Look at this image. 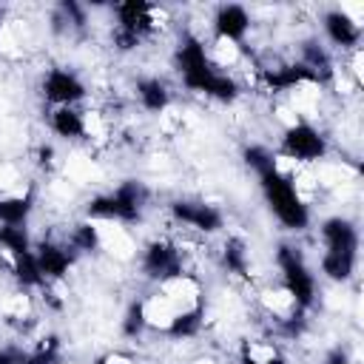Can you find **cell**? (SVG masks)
<instances>
[{"mask_svg":"<svg viewBox=\"0 0 364 364\" xmlns=\"http://www.w3.org/2000/svg\"><path fill=\"white\" fill-rule=\"evenodd\" d=\"M148 202V191L139 179H122L114 191L97 193L85 205V219L91 222H111V225H134L142 219Z\"/></svg>","mask_w":364,"mask_h":364,"instance_id":"obj_1","label":"cell"},{"mask_svg":"<svg viewBox=\"0 0 364 364\" xmlns=\"http://www.w3.org/2000/svg\"><path fill=\"white\" fill-rule=\"evenodd\" d=\"M259 188L262 196L270 208V213L276 216V222L290 230V233H304L310 228V205L296 193V188L290 185L287 176H282L276 168L259 173Z\"/></svg>","mask_w":364,"mask_h":364,"instance_id":"obj_2","label":"cell"},{"mask_svg":"<svg viewBox=\"0 0 364 364\" xmlns=\"http://www.w3.org/2000/svg\"><path fill=\"white\" fill-rule=\"evenodd\" d=\"M273 259H276V267L282 273V282L279 284L293 296L296 307L307 313L316 304L318 282H316V276H313V270H310V264L304 259V250L299 245H293V242H282L276 247V256Z\"/></svg>","mask_w":364,"mask_h":364,"instance_id":"obj_3","label":"cell"},{"mask_svg":"<svg viewBox=\"0 0 364 364\" xmlns=\"http://www.w3.org/2000/svg\"><path fill=\"white\" fill-rule=\"evenodd\" d=\"M173 68H176L182 85L188 91H193V94H205V88H208V82H210V77L216 71L210 57H208L205 40L191 34V31H185L179 37L176 48H173Z\"/></svg>","mask_w":364,"mask_h":364,"instance_id":"obj_4","label":"cell"},{"mask_svg":"<svg viewBox=\"0 0 364 364\" xmlns=\"http://www.w3.org/2000/svg\"><path fill=\"white\" fill-rule=\"evenodd\" d=\"M327 136L307 119H296L293 125H287L282 131V139H279V154L293 159L296 165H316L327 156Z\"/></svg>","mask_w":364,"mask_h":364,"instance_id":"obj_5","label":"cell"},{"mask_svg":"<svg viewBox=\"0 0 364 364\" xmlns=\"http://www.w3.org/2000/svg\"><path fill=\"white\" fill-rule=\"evenodd\" d=\"M114 17H117V28L139 37V40H148L154 34H159L165 26H168V11L156 3H145V0H125V3H117L114 6Z\"/></svg>","mask_w":364,"mask_h":364,"instance_id":"obj_6","label":"cell"},{"mask_svg":"<svg viewBox=\"0 0 364 364\" xmlns=\"http://www.w3.org/2000/svg\"><path fill=\"white\" fill-rule=\"evenodd\" d=\"M139 270L151 282H165L171 276L185 273V250L171 239H151L139 253Z\"/></svg>","mask_w":364,"mask_h":364,"instance_id":"obj_7","label":"cell"},{"mask_svg":"<svg viewBox=\"0 0 364 364\" xmlns=\"http://www.w3.org/2000/svg\"><path fill=\"white\" fill-rule=\"evenodd\" d=\"M168 213L173 222L185 225L188 230H196L202 236H213L225 228V213L205 199H173L168 205Z\"/></svg>","mask_w":364,"mask_h":364,"instance_id":"obj_8","label":"cell"},{"mask_svg":"<svg viewBox=\"0 0 364 364\" xmlns=\"http://www.w3.org/2000/svg\"><path fill=\"white\" fill-rule=\"evenodd\" d=\"M40 94H43V100H46L48 105H54V108H63V105H74V108H77V102L85 100L88 88H85V82H82L74 71L57 65V68H48V71L43 74V80H40Z\"/></svg>","mask_w":364,"mask_h":364,"instance_id":"obj_9","label":"cell"},{"mask_svg":"<svg viewBox=\"0 0 364 364\" xmlns=\"http://www.w3.org/2000/svg\"><path fill=\"white\" fill-rule=\"evenodd\" d=\"M321 253H336V256H347V259H358V230L347 216H327L318 228Z\"/></svg>","mask_w":364,"mask_h":364,"instance_id":"obj_10","label":"cell"},{"mask_svg":"<svg viewBox=\"0 0 364 364\" xmlns=\"http://www.w3.org/2000/svg\"><path fill=\"white\" fill-rule=\"evenodd\" d=\"M34 256H37L40 273L46 276L48 284L63 282L71 273V267H74V250H68V245L54 242V239L34 242Z\"/></svg>","mask_w":364,"mask_h":364,"instance_id":"obj_11","label":"cell"},{"mask_svg":"<svg viewBox=\"0 0 364 364\" xmlns=\"http://www.w3.org/2000/svg\"><path fill=\"white\" fill-rule=\"evenodd\" d=\"M321 28H324V37L333 46H338L341 51H353L361 43V23L347 9H330V11H324Z\"/></svg>","mask_w":364,"mask_h":364,"instance_id":"obj_12","label":"cell"},{"mask_svg":"<svg viewBox=\"0 0 364 364\" xmlns=\"http://www.w3.org/2000/svg\"><path fill=\"white\" fill-rule=\"evenodd\" d=\"M210 26H213V40H228V43H239L242 46V40L247 37V31L253 26V17H250V11L245 6L225 3V6L216 9Z\"/></svg>","mask_w":364,"mask_h":364,"instance_id":"obj_13","label":"cell"},{"mask_svg":"<svg viewBox=\"0 0 364 364\" xmlns=\"http://www.w3.org/2000/svg\"><path fill=\"white\" fill-rule=\"evenodd\" d=\"M134 97L142 111L148 114H165L171 105V88L159 77H139L134 85Z\"/></svg>","mask_w":364,"mask_h":364,"instance_id":"obj_14","label":"cell"},{"mask_svg":"<svg viewBox=\"0 0 364 364\" xmlns=\"http://www.w3.org/2000/svg\"><path fill=\"white\" fill-rule=\"evenodd\" d=\"M9 270L17 282L20 290H43L48 282L46 276L40 273V264H37V256H34V247L26 250V253H17V256H9Z\"/></svg>","mask_w":364,"mask_h":364,"instance_id":"obj_15","label":"cell"},{"mask_svg":"<svg viewBox=\"0 0 364 364\" xmlns=\"http://www.w3.org/2000/svg\"><path fill=\"white\" fill-rule=\"evenodd\" d=\"M34 210V191H14L0 196V225H26Z\"/></svg>","mask_w":364,"mask_h":364,"instance_id":"obj_16","label":"cell"},{"mask_svg":"<svg viewBox=\"0 0 364 364\" xmlns=\"http://www.w3.org/2000/svg\"><path fill=\"white\" fill-rule=\"evenodd\" d=\"M222 267L236 279H250V250L242 236H228L222 242Z\"/></svg>","mask_w":364,"mask_h":364,"instance_id":"obj_17","label":"cell"},{"mask_svg":"<svg viewBox=\"0 0 364 364\" xmlns=\"http://www.w3.org/2000/svg\"><path fill=\"white\" fill-rule=\"evenodd\" d=\"M239 364H287V358L273 338H247L239 347Z\"/></svg>","mask_w":364,"mask_h":364,"instance_id":"obj_18","label":"cell"},{"mask_svg":"<svg viewBox=\"0 0 364 364\" xmlns=\"http://www.w3.org/2000/svg\"><path fill=\"white\" fill-rule=\"evenodd\" d=\"M202 327H205V304L176 313L173 321L168 324L165 336L173 338V341H188V338H196V336L202 333Z\"/></svg>","mask_w":364,"mask_h":364,"instance_id":"obj_19","label":"cell"},{"mask_svg":"<svg viewBox=\"0 0 364 364\" xmlns=\"http://www.w3.org/2000/svg\"><path fill=\"white\" fill-rule=\"evenodd\" d=\"M48 128L63 139H82V111L74 105L51 108L48 111Z\"/></svg>","mask_w":364,"mask_h":364,"instance_id":"obj_20","label":"cell"},{"mask_svg":"<svg viewBox=\"0 0 364 364\" xmlns=\"http://www.w3.org/2000/svg\"><path fill=\"white\" fill-rule=\"evenodd\" d=\"M68 247H74V253H94L102 247V233H100V222L91 219H80L71 233H68Z\"/></svg>","mask_w":364,"mask_h":364,"instance_id":"obj_21","label":"cell"},{"mask_svg":"<svg viewBox=\"0 0 364 364\" xmlns=\"http://www.w3.org/2000/svg\"><path fill=\"white\" fill-rule=\"evenodd\" d=\"M31 247H34V239H31L26 225H0V253L6 259L17 256V253H26Z\"/></svg>","mask_w":364,"mask_h":364,"instance_id":"obj_22","label":"cell"},{"mask_svg":"<svg viewBox=\"0 0 364 364\" xmlns=\"http://www.w3.org/2000/svg\"><path fill=\"white\" fill-rule=\"evenodd\" d=\"M318 267H321L324 279L344 284V282H350V279L355 276L358 259H347V256H336V253H321V259H318Z\"/></svg>","mask_w":364,"mask_h":364,"instance_id":"obj_23","label":"cell"},{"mask_svg":"<svg viewBox=\"0 0 364 364\" xmlns=\"http://www.w3.org/2000/svg\"><path fill=\"white\" fill-rule=\"evenodd\" d=\"M262 307H264L267 316H273L276 321H282V318H287V316H293V313L299 310L296 301H293V296H290L282 284L267 287V290L262 293Z\"/></svg>","mask_w":364,"mask_h":364,"instance_id":"obj_24","label":"cell"},{"mask_svg":"<svg viewBox=\"0 0 364 364\" xmlns=\"http://www.w3.org/2000/svg\"><path fill=\"white\" fill-rule=\"evenodd\" d=\"M145 330H148V324H145V313H142V299H136L125 307V313L119 318V333L125 338H139Z\"/></svg>","mask_w":364,"mask_h":364,"instance_id":"obj_25","label":"cell"},{"mask_svg":"<svg viewBox=\"0 0 364 364\" xmlns=\"http://www.w3.org/2000/svg\"><path fill=\"white\" fill-rule=\"evenodd\" d=\"M242 159H245V165L259 176V173H264V171L273 168V162H276V151H270L267 145L253 142V145H247V148L242 151Z\"/></svg>","mask_w":364,"mask_h":364,"instance_id":"obj_26","label":"cell"},{"mask_svg":"<svg viewBox=\"0 0 364 364\" xmlns=\"http://www.w3.org/2000/svg\"><path fill=\"white\" fill-rule=\"evenodd\" d=\"M97 364H136V358L122 353V350H108V353H102L97 358Z\"/></svg>","mask_w":364,"mask_h":364,"instance_id":"obj_27","label":"cell"},{"mask_svg":"<svg viewBox=\"0 0 364 364\" xmlns=\"http://www.w3.org/2000/svg\"><path fill=\"white\" fill-rule=\"evenodd\" d=\"M26 350L20 347H0V364H23Z\"/></svg>","mask_w":364,"mask_h":364,"instance_id":"obj_28","label":"cell"},{"mask_svg":"<svg viewBox=\"0 0 364 364\" xmlns=\"http://www.w3.org/2000/svg\"><path fill=\"white\" fill-rule=\"evenodd\" d=\"M37 165L40 168H54V145H48V142H43L40 148H37Z\"/></svg>","mask_w":364,"mask_h":364,"instance_id":"obj_29","label":"cell"},{"mask_svg":"<svg viewBox=\"0 0 364 364\" xmlns=\"http://www.w3.org/2000/svg\"><path fill=\"white\" fill-rule=\"evenodd\" d=\"M324 364H350V355L344 347H333L327 355H324Z\"/></svg>","mask_w":364,"mask_h":364,"instance_id":"obj_30","label":"cell"},{"mask_svg":"<svg viewBox=\"0 0 364 364\" xmlns=\"http://www.w3.org/2000/svg\"><path fill=\"white\" fill-rule=\"evenodd\" d=\"M350 364H355V361H350Z\"/></svg>","mask_w":364,"mask_h":364,"instance_id":"obj_31","label":"cell"}]
</instances>
